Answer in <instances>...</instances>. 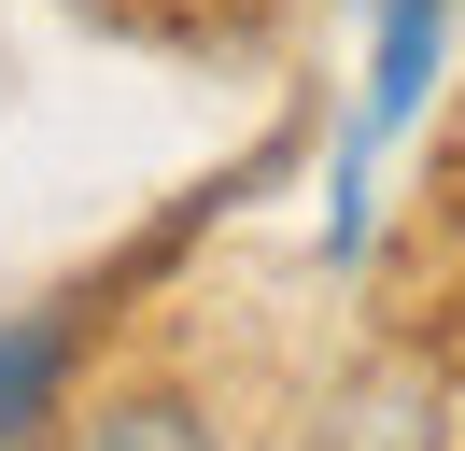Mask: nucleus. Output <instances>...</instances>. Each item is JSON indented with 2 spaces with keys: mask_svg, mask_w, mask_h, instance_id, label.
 <instances>
[{
  "mask_svg": "<svg viewBox=\"0 0 465 451\" xmlns=\"http://www.w3.org/2000/svg\"><path fill=\"white\" fill-rule=\"evenodd\" d=\"M57 366H71V338H57V325H0V451H29V437H43Z\"/></svg>",
  "mask_w": 465,
  "mask_h": 451,
  "instance_id": "f257e3e1",
  "label": "nucleus"
},
{
  "mask_svg": "<svg viewBox=\"0 0 465 451\" xmlns=\"http://www.w3.org/2000/svg\"><path fill=\"white\" fill-rule=\"evenodd\" d=\"M423 56H437V0H395V15H381V85H367V141L395 127L409 99H423Z\"/></svg>",
  "mask_w": 465,
  "mask_h": 451,
  "instance_id": "f03ea898",
  "label": "nucleus"
},
{
  "mask_svg": "<svg viewBox=\"0 0 465 451\" xmlns=\"http://www.w3.org/2000/svg\"><path fill=\"white\" fill-rule=\"evenodd\" d=\"M71 451H212V423L183 409V395H114V409H99Z\"/></svg>",
  "mask_w": 465,
  "mask_h": 451,
  "instance_id": "7ed1b4c3",
  "label": "nucleus"
}]
</instances>
